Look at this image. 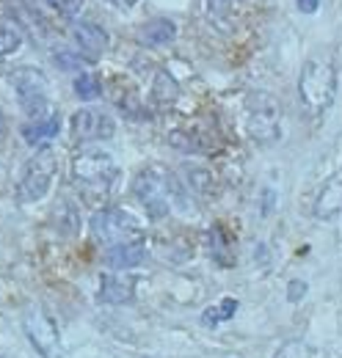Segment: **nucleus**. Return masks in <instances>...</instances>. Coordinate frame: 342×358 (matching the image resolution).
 Segmentation results:
<instances>
[{"mask_svg": "<svg viewBox=\"0 0 342 358\" xmlns=\"http://www.w3.org/2000/svg\"><path fill=\"white\" fill-rule=\"evenodd\" d=\"M122 177L116 160L102 149H83L72 160V179L88 201H102L114 193Z\"/></svg>", "mask_w": 342, "mask_h": 358, "instance_id": "obj_1", "label": "nucleus"}, {"mask_svg": "<svg viewBox=\"0 0 342 358\" xmlns=\"http://www.w3.org/2000/svg\"><path fill=\"white\" fill-rule=\"evenodd\" d=\"M299 96L309 113H323L337 96V69L329 55H312L301 66Z\"/></svg>", "mask_w": 342, "mask_h": 358, "instance_id": "obj_2", "label": "nucleus"}, {"mask_svg": "<svg viewBox=\"0 0 342 358\" xmlns=\"http://www.w3.org/2000/svg\"><path fill=\"white\" fill-rule=\"evenodd\" d=\"M91 231L100 243H105L108 248L114 245H130V243H141L144 229L135 215H130L128 210H100L91 218Z\"/></svg>", "mask_w": 342, "mask_h": 358, "instance_id": "obj_3", "label": "nucleus"}, {"mask_svg": "<svg viewBox=\"0 0 342 358\" xmlns=\"http://www.w3.org/2000/svg\"><path fill=\"white\" fill-rule=\"evenodd\" d=\"M11 89L17 94V102H20L22 113L31 122H39V119L47 116V108H50L47 80H44V75L39 69H31V66L14 69L11 72Z\"/></svg>", "mask_w": 342, "mask_h": 358, "instance_id": "obj_4", "label": "nucleus"}, {"mask_svg": "<svg viewBox=\"0 0 342 358\" xmlns=\"http://www.w3.org/2000/svg\"><path fill=\"white\" fill-rule=\"evenodd\" d=\"M246 116H249V133L259 143H273L279 138V99L268 91H252L246 99Z\"/></svg>", "mask_w": 342, "mask_h": 358, "instance_id": "obj_5", "label": "nucleus"}, {"mask_svg": "<svg viewBox=\"0 0 342 358\" xmlns=\"http://www.w3.org/2000/svg\"><path fill=\"white\" fill-rule=\"evenodd\" d=\"M55 171H58V157L50 146L39 149L31 163L25 166V174L20 179V201L22 204H34L47 196L53 179H55Z\"/></svg>", "mask_w": 342, "mask_h": 358, "instance_id": "obj_6", "label": "nucleus"}, {"mask_svg": "<svg viewBox=\"0 0 342 358\" xmlns=\"http://www.w3.org/2000/svg\"><path fill=\"white\" fill-rule=\"evenodd\" d=\"M132 190L138 196V201L146 207V213L152 218H166L171 207V193H174V182L169 174H163L160 169H144L135 182Z\"/></svg>", "mask_w": 342, "mask_h": 358, "instance_id": "obj_7", "label": "nucleus"}, {"mask_svg": "<svg viewBox=\"0 0 342 358\" xmlns=\"http://www.w3.org/2000/svg\"><path fill=\"white\" fill-rule=\"evenodd\" d=\"M22 328H25L31 345L36 348V353L42 358H64V348H61V336H58L55 320L47 312H42L39 306H34L31 312L25 314Z\"/></svg>", "mask_w": 342, "mask_h": 358, "instance_id": "obj_8", "label": "nucleus"}, {"mask_svg": "<svg viewBox=\"0 0 342 358\" xmlns=\"http://www.w3.org/2000/svg\"><path fill=\"white\" fill-rule=\"evenodd\" d=\"M116 133L114 119L100 108H81L72 116V141L75 143H91V141H108Z\"/></svg>", "mask_w": 342, "mask_h": 358, "instance_id": "obj_9", "label": "nucleus"}, {"mask_svg": "<svg viewBox=\"0 0 342 358\" xmlns=\"http://www.w3.org/2000/svg\"><path fill=\"white\" fill-rule=\"evenodd\" d=\"M72 39L78 45V52L86 61H100L102 52L108 50V36L97 22H75L72 25Z\"/></svg>", "mask_w": 342, "mask_h": 358, "instance_id": "obj_10", "label": "nucleus"}, {"mask_svg": "<svg viewBox=\"0 0 342 358\" xmlns=\"http://www.w3.org/2000/svg\"><path fill=\"white\" fill-rule=\"evenodd\" d=\"M342 213V179H329L315 199V218L329 221Z\"/></svg>", "mask_w": 342, "mask_h": 358, "instance_id": "obj_11", "label": "nucleus"}, {"mask_svg": "<svg viewBox=\"0 0 342 358\" xmlns=\"http://www.w3.org/2000/svg\"><path fill=\"white\" fill-rule=\"evenodd\" d=\"M174 36H177V28L166 17H155L146 25H141V31H138V39L149 47L169 45V42H174Z\"/></svg>", "mask_w": 342, "mask_h": 358, "instance_id": "obj_12", "label": "nucleus"}, {"mask_svg": "<svg viewBox=\"0 0 342 358\" xmlns=\"http://www.w3.org/2000/svg\"><path fill=\"white\" fill-rule=\"evenodd\" d=\"M135 292L132 278H116V275H102L100 284V301L102 303H130Z\"/></svg>", "mask_w": 342, "mask_h": 358, "instance_id": "obj_13", "label": "nucleus"}, {"mask_svg": "<svg viewBox=\"0 0 342 358\" xmlns=\"http://www.w3.org/2000/svg\"><path fill=\"white\" fill-rule=\"evenodd\" d=\"M144 262V245L130 243V245H114L105 251V265L114 270H128Z\"/></svg>", "mask_w": 342, "mask_h": 358, "instance_id": "obj_14", "label": "nucleus"}, {"mask_svg": "<svg viewBox=\"0 0 342 358\" xmlns=\"http://www.w3.org/2000/svg\"><path fill=\"white\" fill-rule=\"evenodd\" d=\"M22 47V28L17 25V20L11 17H0V61L14 55Z\"/></svg>", "mask_w": 342, "mask_h": 358, "instance_id": "obj_15", "label": "nucleus"}, {"mask_svg": "<svg viewBox=\"0 0 342 358\" xmlns=\"http://www.w3.org/2000/svg\"><path fill=\"white\" fill-rule=\"evenodd\" d=\"M58 135V116L53 113V116H44L39 122H31V124H25L22 127V138L31 143V146H36V143H44V141H53Z\"/></svg>", "mask_w": 342, "mask_h": 358, "instance_id": "obj_16", "label": "nucleus"}, {"mask_svg": "<svg viewBox=\"0 0 342 358\" xmlns=\"http://www.w3.org/2000/svg\"><path fill=\"white\" fill-rule=\"evenodd\" d=\"M75 94L83 99V102H91L100 96V80L94 75H78L75 78Z\"/></svg>", "mask_w": 342, "mask_h": 358, "instance_id": "obj_17", "label": "nucleus"}, {"mask_svg": "<svg viewBox=\"0 0 342 358\" xmlns=\"http://www.w3.org/2000/svg\"><path fill=\"white\" fill-rule=\"evenodd\" d=\"M155 96H158L160 102H171V99L177 96V83L171 80L166 72H160V75L155 78Z\"/></svg>", "mask_w": 342, "mask_h": 358, "instance_id": "obj_18", "label": "nucleus"}, {"mask_svg": "<svg viewBox=\"0 0 342 358\" xmlns=\"http://www.w3.org/2000/svg\"><path fill=\"white\" fill-rule=\"evenodd\" d=\"M61 17H67V20H75L81 11H83L86 0H47Z\"/></svg>", "mask_w": 342, "mask_h": 358, "instance_id": "obj_19", "label": "nucleus"}, {"mask_svg": "<svg viewBox=\"0 0 342 358\" xmlns=\"http://www.w3.org/2000/svg\"><path fill=\"white\" fill-rule=\"evenodd\" d=\"M276 358H309V348L301 345V342H287Z\"/></svg>", "mask_w": 342, "mask_h": 358, "instance_id": "obj_20", "label": "nucleus"}, {"mask_svg": "<svg viewBox=\"0 0 342 358\" xmlns=\"http://www.w3.org/2000/svg\"><path fill=\"white\" fill-rule=\"evenodd\" d=\"M303 295H306V281L293 278V281L287 284V301H290V303H299V301H303Z\"/></svg>", "mask_w": 342, "mask_h": 358, "instance_id": "obj_21", "label": "nucleus"}, {"mask_svg": "<svg viewBox=\"0 0 342 358\" xmlns=\"http://www.w3.org/2000/svg\"><path fill=\"white\" fill-rule=\"evenodd\" d=\"M224 320H221V312H218V306H210V309H205L202 312V325H207V328H215V325H221Z\"/></svg>", "mask_w": 342, "mask_h": 358, "instance_id": "obj_22", "label": "nucleus"}, {"mask_svg": "<svg viewBox=\"0 0 342 358\" xmlns=\"http://www.w3.org/2000/svg\"><path fill=\"white\" fill-rule=\"evenodd\" d=\"M218 312H221V320L235 317V312H238V301H235V298H224L221 306H218Z\"/></svg>", "mask_w": 342, "mask_h": 358, "instance_id": "obj_23", "label": "nucleus"}, {"mask_svg": "<svg viewBox=\"0 0 342 358\" xmlns=\"http://www.w3.org/2000/svg\"><path fill=\"white\" fill-rule=\"evenodd\" d=\"M296 3H299V8L303 14H315L317 6H320V0H296Z\"/></svg>", "mask_w": 342, "mask_h": 358, "instance_id": "obj_24", "label": "nucleus"}, {"mask_svg": "<svg viewBox=\"0 0 342 358\" xmlns=\"http://www.w3.org/2000/svg\"><path fill=\"white\" fill-rule=\"evenodd\" d=\"M111 6H116V8H132L138 0H108Z\"/></svg>", "mask_w": 342, "mask_h": 358, "instance_id": "obj_25", "label": "nucleus"}]
</instances>
